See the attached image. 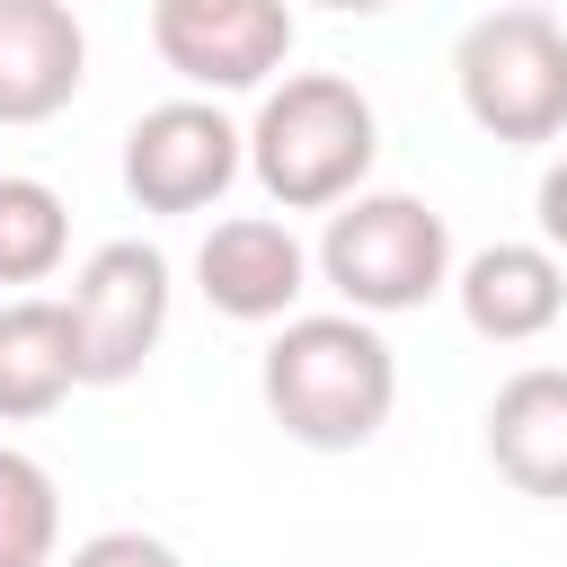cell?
<instances>
[{
  "mask_svg": "<svg viewBox=\"0 0 567 567\" xmlns=\"http://www.w3.org/2000/svg\"><path fill=\"white\" fill-rule=\"evenodd\" d=\"M257 399L301 452H363L399 408V354L354 310H292L257 354Z\"/></svg>",
  "mask_w": 567,
  "mask_h": 567,
  "instance_id": "cell-1",
  "label": "cell"
},
{
  "mask_svg": "<svg viewBox=\"0 0 567 567\" xmlns=\"http://www.w3.org/2000/svg\"><path fill=\"white\" fill-rule=\"evenodd\" d=\"M195 292H204L221 319H239V328H284L292 301L310 292V248H301L292 221H275V213H230V221H213L204 248H195Z\"/></svg>",
  "mask_w": 567,
  "mask_h": 567,
  "instance_id": "cell-8",
  "label": "cell"
},
{
  "mask_svg": "<svg viewBox=\"0 0 567 567\" xmlns=\"http://www.w3.org/2000/svg\"><path fill=\"white\" fill-rule=\"evenodd\" d=\"M62 540V487L35 452L0 443V567H44Z\"/></svg>",
  "mask_w": 567,
  "mask_h": 567,
  "instance_id": "cell-14",
  "label": "cell"
},
{
  "mask_svg": "<svg viewBox=\"0 0 567 567\" xmlns=\"http://www.w3.org/2000/svg\"><path fill=\"white\" fill-rule=\"evenodd\" d=\"M310 266L354 319H399L452 292V221L408 186H363L354 204L328 213Z\"/></svg>",
  "mask_w": 567,
  "mask_h": 567,
  "instance_id": "cell-3",
  "label": "cell"
},
{
  "mask_svg": "<svg viewBox=\"0 0 567 567\" xmlns=\"http://www.w3.org/2000/svg\"><path fill=\"white\" fill-rule=\"evenodd\" d=\"M71 257V204L44 177H0V284H44Z\"/></svg>",
  "mask_w": 567,
  "mask_h": 567,
  "instance_id": "cell-13",
  "label": "cell"
},
{
  "mask_svg": "<svg viewBox=\"0 0 567 567\" xmlns=\"http://www.w3.org/2000/svg\"><path fill=\"white\" fill-rule=\"evenodd\" d=\"M532 213H540V248L567 266V159H549V168H540V195H532Z\"/></svg>",
  "mask_w": 567,
  "mask_h": 567,
  "instance_id": "cell-16",
  "label": "cell"
},
{
  "mask_svg": "<svg viewBox=\"0 0 567 567\" xmlns=\"http://www.w3.org/2000/svg\"><path fill=\"white\" fill-rule=\"evenodd\" d=\"M151 53L195 97H239L284 71L292 9L284 0H151Z\"/></svg>",
  "mask_w": 567,
  "mask_h": 567,
  "instance_id": "cell-7",
  "label": "cell"
},
{
  "mask_svg": "<svg viewBox=\"0 0 567 567\" xmlns=\"http://www.w3.org/2000/svg\"><path fill=\"white\" fill-rule=\"evenodd\" d=\"M452 301L470 319V337L487 346H532L558 328L567 310V266L540 248V239H487L478 257L452 266Z\"/></svg>",
  "mask_w": 567,
  "mask_h": 567,
  "instance_id": "cell-9",
  "label": "cell"
},
{
  "mask_svg": "<svg viewBox=\"0 0 567 567\" xmlns=\"http://www.w3.org/2000/svg\"><path fill=\"white\" fill-rule=\"evenodd\" d=\"M487 461L514 496H567V363H523L487 399Z\"/></svg>",
  "mask_w": 567,
  "mask_h": 567,
  "instance_id": "cell-11",
  "label": "cell"
},
{
  "mask_svg": "<svg viewBox=\"0 0 567 567\" xmlns=\"http://www.w3.org/2000/svg\"><path fill=\"white\" fill-rule=\"evenodd\" d=\"M80 390V354H71V319L44 292L0 301V425H35Z\"/></svg>",
  "mask_w": 567,
  "mask_h": 567,
  "instance_id": "cell-12",
  "label": "cell"
},
{
  "mask_svg": "<svg viewBox=\"0 0 567 567\" xmlns=\"http://www.w3.org/2000/svg\"><path fill=\"white\" fill-rule=\"evenodd\" d=\"M461 115L496 142H558L567 133V27L549 9H487L452 44Z\"/></svg>",
  "mask_w": 567,
  "mask_h": 567,
  "instance_id": "cell-4",
  "label": "cell"
},
{
  "mask_svg": "<svg viewBox=\"0 0 567 567\" xmlns=\"http://www.w3.org/2000/svg\"><path fill=\"white\" fill-rule=\"evenodd\" d=\"M62 319H71V354H80V390H115L133 381L159 337H168V257L151 239H106L80 257L71 292H62Z\"/></svg>",
  "mask_w": 567,
  "mask_h": 567,
  "instance_id": "cell-5",
  "label": "cell"
},
{
  "mask_svg": "<svg viewBox=\"0 0 567 567\" xmlns=\"http://www.w3.org/2000/svg\"><path fill=\"white\" fill-rule=\"evenodd\" d=\"M248 177L275 213H337L381 159V115L346 71H284L248 115Z\"/></svg>",
  "mask_w": 567,
  "mask_h": 567,
  "instance_id": "cell-2",
  "label": "cell"
},
{
  "mask_svg": "<svg viewBox=\"0 0 567 567\" xmlns=\"http://www.w3.org/2000/svg\"><path fill=\"white\" fill-rule=\"evenodd\" d=\"M62 567H186V558H177L159 532H89Z\"/></svg>",
  "mask_w": 567,
  "mask_h": 567,
  "instance_id": "cell-15",
  "label": "cell"
},
{
  "mask_svg": "<svg viewBox=\"0 0 567 567\" xmlns=\"http://www.w3.org/2000/svg\"><path fill=\"white\" fill-rule=\"evenodd\" d=\"M248 142L213 97H159L124 124V195L142 213H204L239 186Z\"/></svg>",
  "mask_w": 567,
  "mask_h": 567,
  "instance_id": "cell-6",
  "label": "cell"
},
{
  "mask_svg": "<svg viewBox=\"0 0 567 567\" xmlns=\"http://www.w3.org/2000/svg\"><path fill=\"white\" fill-rule=\"evenodd\" d=\"M89 35L62 0H0V124H44L80 97Z\"/></svg>",
  "mask_w": 567,
  "mask_h": 567,
  "instance_id": "cell-10",
  "label": "cell"
}]
</instances>
